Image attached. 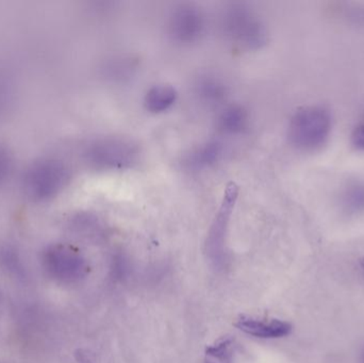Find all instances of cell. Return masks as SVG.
<instances>
[{
    "mask_svg": "<svg viewBox=\"0 0 364 363\" xmlns=\"http://www.w3.org/2000/svg\"><path fill=\"white\" fill-rule=\"evenodd\" d=\"M331 127L333 117L328 109L323 106L305 107L291 119L289 140L299 151H316L328 140Z\"/></svg>",
    "mask_w": 364,
    "mask_h": 363,
    "instance_id": "1",
    "label": "cell"
},
{
    "mask_svg": "<svg viewBox=\"0 0 364 363\" xmlns=\"http://www.w3.org/2000/svg\"><path fill=\"white\" fill-rule=\"evenodd\" d=\"M225 34L240 47L248 50L262 48L267 42V30L262 19L250 6L231 4L222 17Z\"/></svg>",
    "mask_w": 364,
    "mask_h": 363,
    "instance_id": "2",
    "label": "cell"
},
{
    "mask_svg": "<svg viewBox=\"0 0 364 363\" xmlns=\"http://www.w3.org/2000/svg\"><path fill=\"white\" fill-rule=\"evenodd\" d=\"M140 155L136 143L119 136L98 139L85 151V161L98 170H128L138 163Z\"/></svg>",
    "mask_w": 364,
    "mask_h": 363,
    "instance_id": "3",
    "label": "cell"
},
{
    "mask_svg": "<svg viewBox=\"0 0 364 363\" xmlns=\"http://www.w3.org/2000/svg\"><path fill=\"white\" fill-rule=\"evenodd\" d=\"M70 170L59 160L36 162L23 177L26 194L36 202H44L57 196L70 180Z\"/></svg>",
    "mask_w": 364,
    "mask_h": 363,
    "instance_id": "4",
    "label": "cell"
},
{
    "mask_svg": "<svg viewBox=\"0 0 364 363\" xmlns=\"http://www.w3.org/2000/svg\"><path fill=\"white\" fill-rule=\"evenodd\" d=\"M239 198V187L237 183H229L223 195L220 208L210 226L205 240V251L212 264L215 266L224 264L226 257V236L229 223Z\"/></svg>",
    "mask_w": 364,
    "mask_h": 363,
    "instance_id": "5",
    "label": "cell"
},
{
    "mask_svg": "<svg viewBox=\"0 0 364 363\" xmlns=\"http://www.w3.org/2000/svg\"><path fill=\"white\" fill-rule=\"evenodd\" d=\"M205 30V16L193 4H181L171 13L168 32L175 42L191 44L199 40Z\"/></svg>",
    "mask_w": 364,
    "mask_h": 363,
    "instance_id": "6",
    "label": "cell"
},
{
    "mask_svg": "<svg viewBox=\"0 0 364 363\" xmlns=\"http://www.w3.org/2000/svg\"><path fill=\"white\" fill-rule=\"evenodd\" d=\"M237 330L250 336L261 339H279L289 336L292 332V325L280 320L260 321L252 318H241L235 323Z\"/></svg>",
    "mask_w": 364,
    "mask_h": 363,
    "instance_id": "7",
    "label": "cell"
},
{
    "mask_svg": "<svg viewBox=\"0 0 364 363\" xmlns=\"http://www.w3.org/2000/svg\"><path fill=\"white\" fill-rule=\"evenodd\" d=\"M224 145L220 141L210 140L191 151L186 159L188 168L192 170H205L214 166L222 158Z\"/></svg>",
    "mask_w": 364,
    "mask_h": 363,
    "instance_id": "8",
    "label": "cell"
},
{
    "mask_svg": "<svg viewBox=\"0 0 364 363\" xmlns=\"http://www.w3.org/2000/svg\"><path fill=\"white\" fill-rule=\"evenodd\" d=\"M177 91L168 85H155L147 91L144 104L151 113H162L174 106Z\"/></svg>",
    "mask_w": 364,
    "mask_h": 363,
    "instance_id": "9",
    "label": "cell"
},
{
    "mask_svg": "<svg viewBox=\"0 0 364 363\" xmlns=\"http://www.w3.org/2000/svg\"><path fill=\"white\" fill-rule=\"evenodd\" d=\"M248 123L247 111L239 104H231L220 113L218 124L220 129L227 134H240L245 129Z\"/></svg>",
    "mask_w": 364,
    "mask_h": 363,
    "instance_id": "10",
    "label": "cell"
},
{
    "mask_svg": "<svg viewBox=\"0 0 364 363\" xmlns=\"http://www.w3.org/2000/svg\"><path fill=\"white\" fill-rule=\"evenodd\" d=\"M197 94L208 104H220L227 96V87L220 79L205 76L199 79L196 85Z\"/></svg>",
    "mask_w": 364,
    "mask_h": 363,
    "instance_id": "11",
    "label": "cell"
},
{
    "mask_svg": "<svg viewBox=\"0 0 364 363\" xmlns=\"http://www.w3.org/2000/svg\"><path fill=\"white\" fill-rule=\"evenodd\" d=\"M343 204L352 212L364 210V185H354L346 190Z\"/></svg>",
    "mask_w": 364,
    "mask_h": 363,
    "instance_id": "12",
    "label": "cell"
},
{
    "mask_svg": "<svg viewBox=\"0 0 364 363\" xmlns=\"http://www.w3.org/2000/svg\"><path fill=\"white\" fill-rule=\"evenodd\" d=\"M233 341L231 339H223L220 342L212 347H208L207 356L211 359L218 360L222 362H230L231 347H232Z\"/></svg>",
    "mask_w": 364,
    "mask_h": 363,
    "instance_id": "13",
    "label": "cell"
},
{
    "mask_svg": "<svg viewBox=\"0 0 364 363\" xmlns=\"http://www.w3.org/2000/svg\"><path fill=\"white\" fill-rule=\"evenodd\" d=\"M12 168L10 153L4 147H0V185L6 180Z\"/></svg>",
    "mask_w": 364,
    "mask_h": 363,
    "instance_id": "14",
    "label": "cell"
},
{
    "mask_svg": "<svg viewBox=\"0 0 364 363\" xmlns=\"http://www.w3.org/2000/svg\"><path fill=\"white\" fill-rule=\"evenodd\" d=\"M352 143L355 148L364 151V117L357 124L353 131Z\"/></svg>",
    "mask_w": 364,
    "mask_h": 363,
    "instance_id": "15",
    "label": "cell"
},
{
    "mask_svg": "<svg viewBox=\"0 0 364 363\" xmlns=\"http://www.w3.org/2000/svg\"><path fill=\"white\" fill-rule=\"evenodd\" d=\"M361 266H363V269L364 270V259L363 260V261H361Z\"/></svg>",
    "mask_w": 364,
    "mask_h": 363,
    "instance_id": "16",
    "label": "cell"
},
{
    "mask_svg": "<svg viewBox=\"0 0 364 363\" xmlns=\"http://www.w3.org/2000/svg\"><path fill=\"white\" fill-rule=\"evenodd\" d=\"M363 363H364V353H363Z\"/></svg>",
    "mask_w": 364,
    "mask_h": 363,
    "instance_id": "17",
    "label": "cell"
}]
</instances>
